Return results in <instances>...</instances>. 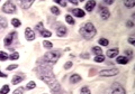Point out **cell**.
Instances as JSON below:
<instances>
[{"instance_id":"7c38bea8","label":"cell","mask_w":135,"mask_h":94,"mask_svg":"<svg viewBox=\"0 0 135 94\" xmlns=\"http://www.w3.org/2000/svg\"><path fill=\"white\" fill-rule=\"evenodd\" d=\"M72 15L78 17V18H83L86 14H84V11L82 9H80V8H74V9H72Z\"/></svg>"},{"instance_id":"5b68a950","label":"cell","mask_w":135,"mask_h":94,"mask_svg":"<svg viewBox=\"0 0 135 94\" xmlns=\"http://www.w3.org/2000/svg\"><path fill=\"white\" fill-rule=\"evenodd\" d=\"M2 11L6 12V14H14L16 12V6L12 3L11 1H6L5 5L2 6Z\"/></svg>"},{"instance_id":"d6986e66","label":"cell","mask_w":135,"mask_h":94,"mask_svg":"<svg viewBox=\"0 0 135 94\" xmlns=\"http://www.w3.org/2000/svg\"><path fill=\"white\" fill-rule=\"evenodd\" d=\"M9 91H10V86L9 85H7V84H5L1 88H0V94H8Z\"/></svg>"},{"instance_id":"277c9868","label":"cell","mask_w":135,"mask_h":94,"mask_svg":"<svg viewBox=\"0 0 135 94\" xmlns=\"http://www.w3.org/2000/svg\"><path fill=\"white\" fill-rule=\"evenodd\" d=\"M17 40H18V34L16 32H10L5 37V39H3V45L6 47H9L14 44V41H17Z\"/></svg>"},{"instance_id":"1f68e13d","label":"cell","mask_w":135,"mask_h":94,"mask_svg":"<svg viewBox=\"0 0 135 94\" xmlns=\"http://www.w3.org/2000/svg\"><path fill=\"white\" fill-rule=\"evenodd\" d=\"M43 46L45 47V48H47V49H51L53 47V44L51 41H49V40H45V41H43Z\"/></svg>"},{"instance_id":"9a60e30c","label":"cell","mask_w":135,"mask_h":94,"mask_svg":"<svg viewBox=\"0 0 135 94\" xmlns=\"http://www.w3.org/2000/svg\"><path fill=\"white\" fill-rule=\"evenodd\" d=\"M116 62L118 63V64H127L128 62H129V59H128V57L127 56H117L116 57Z\"/></svg>"},{"instance_id":"f1b7e54d","label":"cell","mask_w":135,"mask_h":94,"mask_svg":"<svg viewBox=\"0 0 135 94\" xmlns=\"http://www.w3.org/2000/svg\"><path fill=\"white\" fill-rule=\"evenodd\" d=\"M41 35L43 37H45V38H49V37L52 36V33H51L50 30H46V29H44V30L41 33Z\"/></svg>"},{"instance_id":"ba28073f","label":"cell","mask_w":135,"mask_h":94,"mask_svg":"<svg viewBox=\"0 0 135 94\" xmlns=\"http://www.w3.org/2000/svg\"><path fill=\"white\" fill-rule=\"evenodd\" d=\"M112 94H126V92L119 83H114L112 86Z\"/></svg>"},{"instance_id":"4316f807","label":"cell","mask_w":135,"mask_h":94,"mask_svg":"<svg viewBox=\"0 0 135 94\" xmlns=\"http://www.w3.org/2000/svg\"><path fill=\"white\" fill-rule=\"evenodd\" d=\"M105 61V56L104 55H97L95 57V62L96 63H103Z\"/></svg>"},{"instance_id":"603a6c76","label":"cell","mask_w":135,"mask_h":94,"mask_svg":"<svg viewBox=\"0 0 135 94\" xmlns=\"http://www.w3.org/2000/svg\"><path fill=\"white\" fill-rule=\"evenodd\" d=\"M65 21H66L68 24H70V25H74V24H75L73 17L71 16V15H66V16H65Z\"/></svg>"},{"instance_id":"f546056e","label":"cell","mask_w":135,"mask_h":94,"mask_svg":"<svg viewBox=\"0 0 135 94\" xmlns=\"http://www.w3.org/2000/svg\"><path fill=\"white\" fill-rule=\"evenodd\" d=\"M35 29H36V32H38V33H42L44 30V26H43V23H38L36 25V27H35Z\"/></svg>"},{"instance_id":"ac0fdd59","label":"cell","mask_w":135,"mask_h":94,"mask_svg":"<svg viewBox=\"0 0 135 94\" xmlns=\"http://www.w3.org/2000/svg\"><path fill=\"white\" fill-rule=\"evenodd\" d=\"M23 81H24V77H23V76H19V75H15L14 77H12V80H11V83L16 85V84H19L20 82H23Z\"/></svg>"},{"instance_id":"ab89813d","label":"cell","mask_w":135,"mask_h":94,"mask_svg":"<svg viewBox=\"0 0 135 94\" xmlns=\"http://www.w3.org/2000/svg\"><path fill=\"white\" fill-rule=\"evenodd\" d=\"M128 43H129L131 45H134V44H135V39H134L133 37H129V38H128Z\"/></svg>"},{"instance_id":"d4e9b609","label":"cell","mask_w":135,"mask_h":94,"mask_svg":"<svg viewBox=\"0 0 135 94\" xmlns=\"http://www.w3.org/2000/svg\"><path fill=\"white\" fill-rule=\"evenodd\" d=\"M51 12L55 16H59L60 15V9H59L56 6H53V7H51Z\"/></svg>"},{"instance_id":"e0dca14e","label":"cell","mask_w":135,"mask_h":94,"mask_svg":"<svg viewBox=\"0 0 135 94\" xmlns=\"http://www.w3.org/2000/svg\"><path fill=\"white\" fill-rule=\"evenodd\" d=\"M8 26V21L5 17H0V32Z\"/></svg>"},{"instance_id":"d6a6232c","label":"cell","mask_w":135,"mask_h":94,"mask_svg":"<svg viewBox=\"0 0 135 94\" xmlns=\"http://www.w3.org/2000/svg\"><path fill=\"white\" fill-rule=\"evenodd\" d=\"M18 58H19V54L17 52H14L9 56V59H11V61H16V59H18Z\"/></svg>"},{"instance_id":"d590c367","label":"cell","mask_w":135,"mask_h":94,"mask_svg":"<svg viewBox=\"0 0 135 94\" xmlns=\"http://www.w3.org/2000/svg\"><path fill=\"white\" fill-rule=\"evenodd\" d=\"M72 65H73L72 62H66V63L64 64V68H65V70H69V68L72 67Z\"/></svg>"},{"instance_id":"9c48e42d","label":"cell","mask_w":135,"mask_h":94,"mask_svg":"<svg viewBox=\"0 0 135 94\" xmlns=\"http://www.w3.org/2000/svg\"><path fill=\"white\" fill-rule=\"evenodd\" d=\"M25 38H26L27 40H29V41L35 39V33H34V30L32 28L27 27L26 29H25Z\"/></svg>"},{"instance_id":"2e32d148","label":"cell","mask_w":135,"mask_h":94,"mask_svg":"<svg viewBox=\"0 0 135 94\" xmlns=\"http://www.w3.org/2000/svg\"><path fill=\"white\" fill-rule=\"evenodd\" d=\"M81 80H82V77H81V76H80L79 74H73V75L70 77V82L72 83V84H74V83L80 82Z\"/></svg>"},{"instance_id":"3957f363","label":"cell","mask_w":135,"mask_h":94,"mask_svg":"<svg viewBox=\"0 0 135 94\" xmlns=\"http://www.w3.org/2000/svg\"><path fill=\"white\" fill-rule=\"evenodd\" d=\"M60 56H61L60 53H57V52H47L44 55L42 61L50 64V65H53V64H55L57 62V59L60 58Z\"/></svg>"},{"instance_id":"8992f818","label":"cell","mask_w":135,"mask_h":94,"mask_svg":"<svg viewBox=\"0 0 135 94\" xmlns=\"http://www.w3.org/2000/svg\"><path fill=\"white\" fill-rule=\"evenodd\" d=\"M98 14L100 15V17H101V19H103V20L108 19L109 16H110V12H109L108 8L105 7V6H99V8H98Z\"/></svg>"},{"instance_id":"4dcf8cb0","label":"cell","mask_w":135,"mask_h":94,"mask_svg":"<svg viewBox=\"0 0 135 94\" xmlns=\"http://www.w3.org/2000/svg\"><path fill=\"white\" fill-rule=\"evenodd\" d=\"M80 93H81V94H91L90 88L88 87V86H83V87L81 88V91H80Z\"/></svg>"},{"instance_id":"ffe728a7","label":"cell","mask_w":135,"mask_h":94,"mask_svg":"<svg viewBox=\"0 0 135 94\" xmlns=\"http://www.w3.org/2000/svg\"><path fill=\"white\" fill-rule=\"evenodd\" d=\"M92 53H94L96 56L97 55H103V49H101L99 46H95V47H92Z\"/></svg>"},{"instance_id":"8fae6325","label":"cell","mask_w":135,"mask_h":94,"mask_svg":"<svg viewBox=\"0 0 135 94\" xmlns=\"http://www.w3.org/2000/svg\"><path fill=\"white\" fill-rule=\"evenodd\" d=\"M118 53H119V49L118 48H112V49H109L107 50V57L109 58H115L118 56Z\"/></svg>"},{"instance_id":"b9f144b4","label":"cell","mask_w":135,"mask_h":94,"mask_svg":"<svg viewBox=\"0 0 135 94\" xmlns=\"http://www.w3.org/2000/svg\"><path fill=\"white\" fill-rule=\"evenodd\" d=\"M113 0H108V1H107V0H106V1H104V3H106V5H113Z\"/></svg>"},{"instance_id":"52a82bcc","label":"cell","mask_w":135,"mask_h":94,"mask_svg":"<svg viewBox=\"0 0 135 94\" xmlns=\"http://www.w3.org/2000/svg\"><path fill=\"white\" fill-rule=\"evenodd\" d=\"M119 73L117 68H107V70H103L99 72L100 76H115Z\"/></svg>"},{"instance_id":"5bb4252c","label":"cell","mask_w":135,"mask_h":94,"mask_svg":"<svg viewBox=\"0 0 135 94\" xmlns=\"http://www.w3.org/2000/svg\"><path fill=\"white\" fill-rule=\"evenodd\" d=\"M96 7V1L95 0H90V1H87V3H86V10L87 11H89V12H91L92 10H94V8Z\"/></svg>"},{"instance_id":"7bdbcfd3","label":"cell","mask_w":135,"mask_h":94,"mask_svg":"<svg viewBox=\"0 0 135 94\" xmlns=\"http://www.w3.org/2000/svg\"><path fill=\"white\" fill-rule=\"evenodd\" d=\"M71 3H73V5H78V1H75V0H71Z\"/></svg>"},{"instance_id":"44dd1931","label":"cell","mask_w":135,"mask_h":94,"mask_svg":"<svg viewBox=\"0 0 135 94\" xmlns=\"http://www.w3.org/2000/svg\"><path fill=\"white\" fill-rule=\"evenodd\" d=\"M7 59H9V55H8L7 53H5V52H1V50H0V61L5 62V61H7Z\"/></svg>"},{"instance_id":"8d00e7d4","label":"cell","mask_w":135,"mask_h":94,"mask_svg":"<svg viewBox=\"0 0 135 94\" xmlns=\"http://www.w3.org/2000/svg\"><path fill=\"white\" fill-rule=\"evenodd\" d=\"M23 93H24V88H22V87H18L14 91V94H23Z\"/></svg>"},{"instance_id":"ee69618b","label":"cell","mask_w":135,"mask_h":94,"mask_svg":"<svg viewBox=\"0 0 135 94\" xmlns=\"http://www.w3.org/2000/svg\"><path fill=\"white\" fill-rule=\"evenodd\" d=\"M81 56H82V57H86V58H88V57H89V55H88V54H82Z\"/></svg>"},{"instance_id":"74e56055","label":"cell","mask_w":135,"mask_h":94,"mask_svg":"<svg viewBox=\"0 0 135 94\" xmlns=\"http://www.w3.org/2000/svg\"><path fill=\"white\" fill-rule=\"evenodd\" d=\"M125 55H128L129 57H132V56H133V52H132V49H126V50H125Z\"/></svg>"},{"instance_id":"484cf974","label":"cell","mask_w":135,"mask_h":94,"mask_svg":"<svg viewBox=\"0 0 135 94\" xmlns=\"http://www.w3.org/2000/svg\"><path fill=\"white\" fill-rule=\"evenodd\" d=\"M124 5L127 8H133L135 6V2L133 1V0H127V1H124Z\"/></svg>"},{"instance_id":"836d02e7","label":"cell","mask_w":135,"mask_h":94,"mask_svg":"<svg viewBox=\"0 0 135 94\" xmlns=\"http://www.w3.org/2000/svg\"><path fill=\"white\" fill-rule=\"evenodd\" d=\"M16 68H18V65H16V64H12V65H9L7 67V71H14Z\"/></svg>"},{"instance_id":"f35d334b","label":"cell","mask_w":135,"mask_h":94,"mask_svg":"<svg viewBox=\"0 0 135 94\" xmlns=\"http://www.w3.org/2000/svg\"><path fill=\"white\" fill-rule=\"evenodd\" d=\"M126 26L129 27V28H132L134 26V23H133L132 20H128V21H126Z\"/></svg>"},{"instance_id":"60d3db41","label":"cell","mask_w":135,"mask_h":94,"mask_svg":"<svg viewBox=\"0 0 135 94\" xmlns=\"http://www.w3.org/2000/svg\"><path fill=\"white\" fill-rule=\"evenodd\" d=\"M0 77H2V79H7V75L5 73H2L1 71H0Z\"/></svg>"},{"instance_id":"7402d4cb","label":"cell","mask_w":135,"mask_h":94,"mask_svg":"<svg viewBox=\"0 0 135 94\" xmlns=\"http://www.w3.org/2000/svg\"><path fill=\"white\" fill-rule=\"evenodd\" d=\"M35 87H36V83L34 82V81H31V82L27 83V85H26V87H25V88H26L27 91H29V90H33Z\"/></svg>"},{"instance_id":"cb8c5ba5","label":"cell","mask_w":135,"mask_h":94,"mask_svg":"<svg viewBox=\"0 0 135 94\" xmlns=\"http://www.w3.org/2000/svg\"><path fill=\"white\" fill-rule=\"evenodd\" d=\"M11 24H12V26H14L15 28L20 27V25H22V23H20V20H19V19H17V18L11 19Z\"/></svg>"},{"instance_id":"e575fe53","label":"cell","mask_w":135,"mask_h":94,"mask_svg":"<svg viewBox=\"0 0 135 94\" xmlns=\"http://www.w3.org/2000/svg\"><path fill=\"white\" fill-rule=\"evenodd\" d=\"M55 2L59 3V5L63 6V7H65V6H66V1H65V0H55Z\"/></svg>"},{"instance_id":"6da1fadb","label":"cell","mask_w":135,"mask_h":94,"mask_svg":"<svg viewBox=\"0 0 135 94\" xmlns=\"http://www.w3.org/2000/svg\"><path fill=\"white\" fill-rule=\"evenodd\" d=\"M36 74L38 75V77L43 82H45L49 85L52 92L54 93L61 92L60 83L55 79V75H54L52 70V65H50V64L45 63L43 61H38L37 62V67H36Z\"/></svg>"},{"instance_id":"4fadbf2b","label":"cell","mask_w":135,"mask_h":94,"mask_svg":"<svg viewBox=\"0 0 135 94\" xmlns=\"http://www.w3.org/2000/svg\"><path fill=\"white\" fill-rule=\"evenodd\" d=\"M33 3H34V0H22L20 1V6H22L23 9H28Z\"/></svg>"},{"instance_id":"83f0119b","label":"cell","mask_w":135,"mask_h":94,"mask_svg":"<svg viewBox=\"0 0 135 94\" xmlns=\"http://www.w3.org/2000/svg\"><path fill=\"white\" fill-rule=\"evenodd\" d=\"M98 43H99V45H101V46H108V44H109L108 39H106V38H100V39L98 40Z\"/></svg>"},{"instance_id":"7a4b0ae2","label":"cell","mask_w":135,"mask_h":94,"mask_svg":"<svg viewBox=\"0 0 135 94\" xmlns=\"http://www.w3.org/2000/svg\"><path fill=\"white\" fill-rule=\"evenodd\" d=\"M79 33H80V35L84 38V39L89 40V39H91V38L95 37L97 30H96L95 26L91 23H86L82 27H80Z\"/></svg>"},{"instance_id":"30bf717a","label":"cell","mask_w":135,"mask_h":94,"mask_svg":"<svg viewBox=\"0 0 135 94\" xmlns=\"http://www.w3.org/2000/svg\"><path fill=\"white\" fill-rule=\"evenodd\" d=\"M66 33H68L66 27L63 26V25H59L57 28H56V35L59 37H65L66 36Z\"/></svg>"}]
</instances>
